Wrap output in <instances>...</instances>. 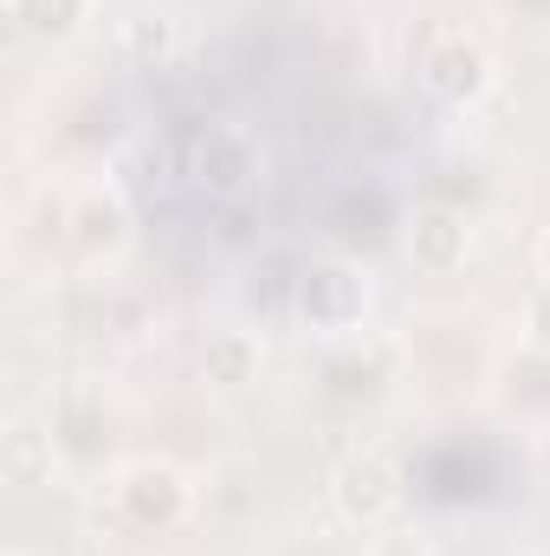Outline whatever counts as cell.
<instances>
[{
	"label": "cell",
	"mask_w": 550,
	"mask_h": 556,
	"mask_svg": "<svg viewBox=\"0 0 550 556\" xmlns=\"http://www.w3.org/2000/svg\"><path fill=\"white\" fill-rule=\"evenodd\" d=\"M466 253H473V227H466V214H453V207H421L409 227V260L421 273L447 278L466 266Z\"/></svg>",
	"instance_id": "5"
},
{
	"label": "cell",
	"mask_w": 550,
	"mask_h": 556,
	"mask_svg": "<svg viewBox=\"0 0 550 556\" xmlns=\"http://www.w3.org/2000/svg\"><path fill=\"white\" fill-rule=\"evenodd\" d=\"M52 466H59V440L39 433L33 420H13L7 440H0V472L13 492H33V485H52Z\"/></svg>",
	"instance_id": "6"
},
{
	"label": "cell",
	"mask_w": 550,
	"mask_h": 556,
	"mask_svg": "<svg viewBox=\"0 0 550 556\" xmlns=\"http://www.w3.org/2000/svg\"><path fill=\"white\" fill-rule=\"evenodd\" d=\"M518 324H525V343H532L538 356H550V285H538V291L525 298V317H518Z\"/></svg>",
	"instance_id": "10"
},
{
	"label": "cell",
	"mask_w": 550,
	"mask_h": 556,
	"mask_svg": "<svg viewBox=\"0 0 550 556\" xmlns=\"http://www.w3.org/2000/svg\"><path fill=\"white\" fill-rule=\"evenodd\" d=\"M201 376H208L214 389H253V382H260V343H253L247 330H221V337H208V350H201Z\"/></svg>",
	"instance_id": "7"
},
{
	"label": "cell",
	"mask_w": 550,
	"mask_h": 556,
	"mask_svg": "<svg viewBox=\"0 0 550 556\" xmlns=\"http://www.w3.org/2000/svg\"><path fill=\"white\" fill-rule=\"evenodd\" d=\"M330 505H337L343 525H357V531L396 525V511H402V466H396L383 446L343 453L337 472H330Z\"/></svg>",
	"instance_id": "1"
},
{
	"label": "cell",
	"mask_w": 550,
	"mask_h": 556,
	"mask_svg": "<svg viewBox=\"0 0 550 556\" xmlns=\"http://www.w3.org/2000/svg\"><path fill=\"white\" fill-rule=\"evenodd\" d=\"M98 0H7V20L33 39H72L91 20Z\"/></svg>",
	"instance_id": "8"
},
{
	"label": "cell",
	"mask_w": 550,
	"mask_h": 556,
	"mask_svg": "<svg viewBox=\"0 0 550 556\" xmlns=\"http://www.w3.org/2000/svg\"><path fill=\"white\" fill-rule=\"evenodd\" d=\"M421 85L440 98V104H479L492 91V59L479 39L466 33H440L427 52H421Z\"/></svg>",
	"instance_id": "4"
},
{
	"label": "cell",
	"mask_w": 550,
	"mask_h": 556,
	"mask_svg": "<svg viewBox=\"0 0 550 556\" xmlns=\"http://www.w3.org/2000/svg\"><path fill=\"white\" fill-rule=\"evenodd\" d=\"M291 304H298V317L317 337H343L370 311V278L357 273V266H343V260H317V266L298 273V298Z\"/></svg>",
	"instance_id": "3"
},
{
	"label": "cell",
	"mask_w": 550,
	"mask_h": 556,
	"mask_svg": "<svg viewBox=\"0 0 550 556\" xmlns=\"http://www.w3.org/2000/svg\"><path fill=\"white\" fill-rule=\"evenodd\" d=\"M111 505H117V518H124L130 531L162 538V531L188 525V511H195V485H188L168 459H137V466H124V472H117Z\"/></svg>",
	"instance_id": "2"
},
{
	"label": "cell",
	"mask_w": 550,
	"mask_h": 556,
	"mask_svg": "<svg viewBox=\"0 0 550 556\" xmlns=\"http://www.w3.org/2000/svg\"><path fill=\"white\" fill-rule=\"evenodd\" d=\"M538 278H545V285H550V227H545V233H538Z\"/></svg>",
	"instance_id": "11"
},
{
	"label": "cell",
	"mask_w": 550,
	"mask_h": 556,
	"mask_svg": "<svg viewBox=\"0 0 550 556\" xmlns=\"http://www.w3.org/2000/svg\"><path fill=\"white\" fill-rule=\"evenodd\" d=\"M363 556H434V544L421 538V531H402V525H383V531H370V544Z\"/></svg>",
	"instance_id": "9"
}]
</instances>
